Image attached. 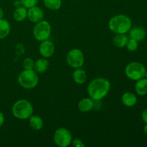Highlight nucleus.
I'll list each match as a JSON object with an SVG mask.
<instances>
[{"label":"nucleus","instance_id":"f257e3e1","mask_svg":"<svg viewBox=\"0 0 147 147\" xmlns=\"http://www.w3.org/2000/svg\"><path fill=\"white\" fill-rule=\"evenodd\" d=\"M110 82L103 78L92 80L88 87V93L93 100H100L106 97L110 90Z\"/></svg>","mask_w":147,"mask_h":147},{"label":"nucleus","instance_id":"f03ea898","mask_svg":"<svg viewBox=\"0 0 147 147\" xmlns=\"http://www.w3.org/2000/svg\"><path fill=\"white\" fill-rule=\"evenodd\" d=\"M109 27L116 34H126L131 30V20L124 14H118L111 19Z\"/></svg>","mask_w":147,"mask_h":147},{"label":"nucleus","instance_id":"7ed1b4c3","mask_svg":"<svg viewBox=\"0 0 147 147\" xmlns=\"http://www.w3.org/2000/svg\"><path fill=\"white\" fill-rule=\"evenodd\" d=\"M33 107L27 100H19L13 105L12 113L14 117L21 120L29 119L32 115Z\"/></svg>","mask_w":147,"mask_h":147},{"label":"nucleus","instance_id":"20e7f679","mask_svg":"<svg viewBox=\"0 0 147 147\" xmlns=\"http://www.w3.org/2000/svg\"><path fill=\"white\" fill-rule=\"evenodd\" d=\"M39 81L37 73L33 70H24L18 76V83L22 88L31 89L35 87Z\"/></svg>","mask_w":147,"mask_h":147},{"label":"nucleus","instance_id":"39448f33","mask_svg":"<svg viewBox=\"0 0 147 147\" xmlns=\"http://www.w3.org/2000/svg\"><path fill=\"white\" fill-rule=\"evenodd\" d=\"M126 76L133 80H139L144 78L146 70L144 65L137 62H133L128 65L125 69Z\"/></svg>","mask_w":147,"mask_h":147},{"label":"nucleus","instance_id":"423d86ee","mask_svg":"<svg viewBox=\"0 0 147 147\" xmlns=\"http://www.w3.org/2000/svg\"><path fill=\"white\" fill-rule=\"evenodd\" d=\"M51 34V27L48 22L42 20L37 23L33 30V34L37 40L44 41L50 37Z\"/></svg>","mask_w":147,"mask_h":147},{"label":"nucleus","instance_id":"0eeeda50","mask_svg":"<svg viewBox=\"0 0 147 147\" xmlns=\"http://www.w3.org/2000/svg\"><path fill=\"white\" fill-rule=\"evenodd\" d=\"M54 142L57 146L60 147L69 146L72 142L71 134L67 129L60 128L55 132Z\"/></svg>","mask_w":147,"mask_h":147},{"label":"nucleus","instance_id":"6e6552de","mask_svg":"<svg viewBox=\"0 0 147 147\" xmlns=\"http://www.w3.org/2000/svg\"><path fill=\"white\" fill-rule=\"evenodd\" d=\"M67 63L73 68H79L84 63V55L79 49H73L67 55Z\"/></svg>","mask_w":147,"mask_h":147},{"label":"nucleus","instance_id":"1a4fd4ad","mask_svg":"<svg viewBox=\"0 0 147 147\" xmlns=\"http://www.w3.org/2000/svg\"><path fill=\"white\" fill-rule=\"evenodd\" d=\"M30 9L27 11V17L30 22L33 23H37L42 21L44 18V13L41 8L34 6L29 8Z\"/></svg>","mask_w":147,"mask_h":147},{"label":"nucleus","instance_id":"9d476101","mask_svg":"<svg viewBox=\"0 0 147 147\" xmlns=\"http://www.w3.org/2000/svg\"><path fill=\"white\" fill-rule=\"evenodd\" d=\"M55 51V46L50 40H44L40 44V53L44 57H50L53 55Z\"/></svg>","mask_w":147,"mask_h":147},{"label":"nucleus","instance_id":"9b49d317","mask_svg":"<svg viewBox=\"0 0 147 147\" xmlns=\"http://www.w3.org/2000/svg\"><path fill=\"white\" fill-rule=\"evenodd\" d=\"M129 36L131 38L136 40V41H141L146 37V31L143 27H135L131 30Z\"/></svg>","mask_w":147,"mask_h":147},{"label":"nucleus","instance_id":"f8f14e48","mask_svg":"<svg viewBox=\"0 0 147 147\" xmlns=\"http://www.w3.org/2000/svg\"><path fill=\"white\" fill-rule=\"evenodd\" d=\"M78 109L82 112H88L94 109V100L90 98H83L79 102Z\"/></svg>","mask_w":147,"mask_h":147},{"label":"nucleus","instance_id":"ddd939ff","mask_svg":"<svg viewBox=\"0 0 147 147\" xmlns=\"http://www.w3.org/2000/svg\"><path fill=\"white\" fill-rule=\"evenodd\" d=\"M121 100L124 106H127V107H132L136 103L137 98L134 93L127 92L122 96Z\"/></svg>","mask_w":147,"mask_h":147},{"label":"nucleus","instance_id":"4468645a","mask_svg":"<svg viewBox=\"0 0 147 147\" xmlns=\"http://www.w3.org/2000/svg\"><path fill=\"white\" fill-rule=\"evenodd\" d=\"M49 67V62L46 59H39L35 62L34 69L37 73H45Z\"/></svg>","mask_w":147,"mask_h":147},{"label":"nucleus","instance_id":"2eb2a0df","mask_svg":"<svg viewBox=\"0 0 147 147\" xmlns=\"http://www.w3.org/2000/svg\"><path fill=\"white\" fill-rule=\"evenodd\" d=\"M14 19L17 22H22L27 17V10L26 7H17L14 11L13 14Z\"/></svg>","mask_w":147,"mask_h":147},{"label":"nucleus","instance_id":"dca6fc26","mask_svg":"<svg viewBox=\"0 0 147 147\" xmlns=\"http://www.w3.org/2000/svg\"><path fill=\"white\" fill-rule=\"evenodd\" d=\"M73 78L78 84H83L86 80V73L82 69L77 68L73 74Z\"/></svg>","mask_w":147,"mask_h":147},{"label":"nucleus","instance_id":"f3484780","mask_svg":"<svg viewBox=\"0 0 147 147\" xmlns=\"http://www.w3.org/2000/svg\"><path fill=\"white\" fill-rule=\"evenodd\" d=\"M11 27L8 21L6 20H0V39H4L9 34Z\"/></svg>","mask_w":147,"mask_h":147},{"label":"nucleus","instance_id":"a211bd4d","mask_svg":"<svg viewBox=\"0 0 147 147\" xmlns=\"http://www.w3.org/2000/svg\"><path fill=\"white\" fill-rule=\"evenodd\" d=\"M136 93L140 96L147 94V79H140L137 81L135 86Z\"/></svg>","mask_w":147,"mask_h":147},{"label":"nucleus","instance_id":"6ab92c4d","mask_svg":"<svg viewBox=\"0 0 147 147\" xmlns=\"http://www.w3.org/2000/svg\"><path fill=\"white\" fill-rule=\"evenodd\" d=\"M30 126L33 130L39 131L42 128L43 121L39 116H31L30 118Z\"/></svg>","mask_w":147,"mask_h":147},{"label":"nucleus","instance_id":"aec40b11","mask_svg":"<svg viewBox=\"0 0 147 147\" xmlns=\"http://www.w3.org/2000/svg\"><path fill=\"white\" fill-rule=\"evenodd\" d=\"M128 40L129 38L125 34H116L113 37V42L114 45L117 47H123L126 46Z\"/></svg>","mask_w":147,"mask_h":147},{"label":"nucleus","instance_id":"412c9836","mask_svg":"<svg viewBox=\"0 0 147 147\" xmlns=\"http://www.w3.org/2000/svg\"><path fill=\"white\" fill-rule=\"evenodd\" d=\"M44 4L47 8L52 10H57L62 5L61 0H44Z\"/></svg>","mask_w":147,"mask_h":147},{"label":"nucleus","instance_id":"4be33fe9","mask_svg":"<svg viewBox=\"0 0 147 147\" xmlns=\"http://www.w3.org/2000/svg\"><path fill=\"white\" fill-rule=\"evenodd\" d=\"M126 46L129 51H135L138 48V41H136V40H134L132 38L129 39V40H128Z\"/></svg>","mask_w":147,"mask_h":147},{"label":"nucleus","instance_id":"5701e85b","mask_svg":"<svg viewBox=\"0 0 147 147\" xmlns=\"http://www.w3.org/2000/svg\"><path fill=\"white\" fill-rule=\"evenodd\" d=\"M34 63L33 62L32 59L30 57H27L24 60L23 62V67L24 70H33L34 68Z\"/></svg>","mask_w":147,"mask_h":147},{"label":"nucleus","instance_id":"b1692460","mask_svg":"<svg viewBox=\"0 0 147 147\" xmlns=\"http://www.w3.org/2000/svg\"><path fill=\"white\" fill-rule=\"evenodd\" d=\"M22 4L26 8H30L34 6H36V4L38 3L39 0H21Z\"/></svg>","mask_w":147,"mask_h":147},{"label":"nucleus","instance_id":"393cba45","mask_svg":"<svg viewBox=\"0 0 147 147\" xmlns=\"http://www.w3.org/2000/svg\"><path fill=\"white\" fill-rule=\"evenodd\" d=\"M24 53V46H23L22 44L17 45V47H16V53H17L19 56H20Z\"/></svg>","mask_w":147,"mask_h":147},{"label":"nucleus","instance_id":"a878e982","mask_svg":"<svg viewBox=\"0 0 147 147\" xmlns=\"http://www.w3.org/2000/svg\"><path fill=\"white\" fill-rule=\"evenodd\" d=\"M73 144L74 146H76V147H83L85 146L84 144L82 142L81 140H80V139H76L73 140Z\"/></svg>","mask_w":147,"mask_h":147},{"label":"nucleus","instance_id":"bb28decb","mask_svg":"<svg viewBox=\"0 0 147 147\" xmlns=\"http://www.w3.org/2000/svg\"><path fill=\"white\" fill-rule=\"evenodd\" d=\"M142 120L144 121V122L147 123V108L144 111L143 113H142Z\"/></svg>","mask_w":147,"mask_h":147},{"label":"nucleus","instance_id":"cd10ccee","mask_svg":"<svg viewBox=\"0 0 147 147\" xmlns=\"http://www.w3.org/2000/svg\"><path fill=\"white\" fill-rule=\"evenodd\" d=\"M22 4L21 0H16V1H14V7H17H17H22Z\"/></svg>","mask_w":147,"mask_h":147},{"label":"nucleus","instance_id":"c85d7f7f","mask_svg":"<svg viewBox=\"0 0 147 147\" xmlns=\"http://www.w3.org/2000/svg\"><path fill=\"white\" fill-rule=\"evenodd\" d=\"M4 116L1 112H0V127L4 124Z\"/></svg>","mask_w":147,"mask_h":147},{"label":"nucleus","instance_id":"c756f323","mask_svg":"<svg viewBox=\"0 0 147 147\" xmlns=\"http://www.w3.org/2000/svg\"><path fill=\"white\" fill-rule=\"evenodd\" d=\"M3 16H4V11H3L2 9L0 7V20H1V19H2Z\"/></svg>","mask_w":147,"mask_h":147},{"label":"nucleus","instance_id":"7c9ffc66","mask_svg":"<svg viewBox=\"0 0 147 147\" xmlns=\"http://www.w3.org/2000/svg\"><path fill=\"white\" fill-rule=\"evenodd\" d=\"M144 132L146 134H147V123L145 125L144 127Z\"/></svg>","mask_w":147,"mask_h":147},{"label":"nucleus","instance_id":"2f4dec72","mask_svg":"<svg viewBox=\"0 0 147 147\" xmlns=\"http://www.w3.org/2000/svg\"><path fill=\"white\" fill-rule=\"evenodd\" d=\"M145 76H146V79H147V72L146 73V75H145Z\"/></svg>","mask_w":147,"mask_h":147}]
</instances>
